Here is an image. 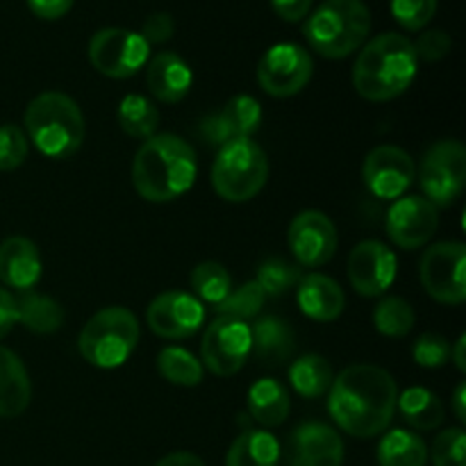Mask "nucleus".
Returning a JSON list of instances; mask_svg holds the SVG:
<instances>
[{"label": "nucleus", "mask_w": 466, "mask_h": 466, "mask_svg": "<svg viewBox=\"0 0 466 466\" xmlns=\"http://www.w3.org/2000/svg\"><path fill=\"white\" fill-rule=\"evenodd\" d=\"M253 339L250 326L228 317H217L208 326L200 344V364L218 378H230L241 371L248 360Z\"/></svg>", "instance_id": "12"}, {"label": "nucleus", "mask_w": 466, "mask_h": 466, "mask_svg": "<svg viewBox=\"0 0 466 466\" xmlns=\"http://www.w3.org/2000/svg\"><path fill=\"white\" fill-rule=\"evenodd\" d=\"M396 408L414 431H435L444 421V405L435 391L426 387H410L396 400Z\"/></svg>", "instance_id": "28"}, {"label": "nucleus", "mask_w": 466, "mask_h": 466, "mask_svg": "<svg viewBox=\"0 0 466 466\" xmlns=\"http://www.w3.org/2000/svg\"><path fill=\"white\" fill-rule=\"evenodd\" d=\"M264 300H267V294L262 291V287L255 280L244 282L239 289L230 291L226 296V300H221L218 305H214L218 317L237 319V321H248V319L258 317L259 309H262Z\"/></svg>", "instance_id": "35"}, {"label": "nucleus", "mask_w": 466, "mask_h": 466, "mask_svg": "<svg viewBox=\"0 0 466 466\" xmlns=\"http://www.w3.org/2000/svg\"><path fill=\"white\" fill-rule=\"evenodd\" d=\"M39 248L27 237H7L0 244V280L5 287L16 291L35 289L41 280Z\"/></svg>", "instance_id": "20"}, {"label": "nucleus", "mask_w": 466, "mask_h": 466, "mask_svg": "<svg viewBox=\"0 0 466 466\" xmlns=\"http://www.w3.org/2000/svg\"><path fill=\"white\" fill-rule=\"evenodd\" d=\"M139 321L127 308H103L82 328L77 350L96 369H118L139 344Z\"/></svg>", "instance_id": "6"}, {"label": "nucleus", "mask_w": 466, "mask_h": 466, "mask_svg": "<svg viewBox=\"0 0 466 466\" xmlns=\"http://www.w3.org/2000/svg\"><path fill=\"white\" fill-rule=\"evenodd\" d=\"M27 139L41 155L53 159L71 157L85 141V116L71 96L62 91L39 94L23 116Z\"/></svg>", "instance_id": "4"}, {"label": "nucleus", "mask_w": 466, "mask_h": 466, "mask_svg": "<svg viewBox=\"0 0 466 466\" xmlns=\"http://www.w3.org/2000/svg\"><path fill=\"white\" fill-rule=\"evenodd\" d=\"M391 16L403 30L419 32L432 21L437 12V0H391Z\"/></svg>", "instance_id": "37"}, {"label": "nucleus", "mask_w": 466, "mask_h": 466, "mask_svg": "<svg viewBox=\"0 0 466 466\" xmlns=\"http://www.w3.org/2000/svg\"><path fill=\"white\" fill-rule=\"evenodd\" d=\"M27 141L25 132L14 123H3L0 126V171H14L21 167L27 157Z\"/></svg>", "instance_id": "39"}, {"label": "nucleus", "mask_w": 466, "mask_h": 466, "mask_svg": "<svg viewBox=\"0 0 466 466\" xmlns=\"http://www.w3.org/2000/svg\"><path fill=\"white\" fill-rule=\"evenodd\" d=\"M89 59L94 68L114 80H127L150 59V46L139 32L126 27H103L89 41Z\"/></svg>", "instance_id": "9"}, {"label": "nucleus", "mask_w": 466, "mask_h": 466, "mask_svg": "<svg viewBox=\"0 0 466 466\" xmlns=\"http://www.w3.org/2000/svg\"><path fill=\"white\" fill-rule=\"evenodd\" d=\"M296 299H299V308L305 317L321 323L339 319L346 305V296L339 282L323 273H308L300 278L296 285Z\"/></svg>", "instance_id": "21"}, {"label": "nucleus", "mask_w": 466, "mask_h": 466, "mask_svg": "<svg viewBox=\"0 0 466 466\" xmlns=\"http://www.w3.org/2000/svg\"><path fill=\"white\" fill-rule=\"evenodd\" d=\"M419 71V59L408 36L382 32L362 46L353 66V86L373 103L399 98L410 89Z\"/></svg>", "instance_id": "3"}, {"label": "nucleus", "mask_w": 466, "mask_h": 466, "mask_svg": "<svg viewBox=\"0 0 466 466\" xmlns=\"http://www.w3.org/2000/svg\"><path fill=\"white\" fill-rule=\"evenodd\" d=\"M198 164L182 137L162 132L141 144L132 162V185L148 203H171L194 187Z\"/></svg>", "instance_id": "2"}, {"label": "nucleus", "mask_w": 466, "mask_h": 466, "mask_svg": "<svg viewBox=\"0 0 466 466\" xmlns=\"http://www.w3.org/2000/svg\"><path fill=\"white\" fill-rule=\"evenodd\" d=\"M423 198L431 200L435 208H449L466 185V148L462 141L444 139L432 144L421 159L419 171Z\"/></svg>", "instance_id": "8"}, {"label": "nucleus", "mask_w": 466, "mask_h": 466, "mask_svg": "<svg viewBox=\"0 0 466 466\" xmlns=\"http://www.w3.org/2000/svg\"><path fill=\"white\" fill-rule=\"evenodd\" d=\"M262 123V105L253 96H235L226 107L200 121V137L208 144L223 146L235 139H250Z\"/></svg>", "instance_id": "19"}, {"label": "nucleus", "mask_w": 466, "mask_h": 466, "mask_svg": "<svg viewBox=\"0 0 466 466\" xmlns=\"http://www.w3.org/2000/svg\"><path fill=\"white\" fill-rule=\"evenodd\" d=\"M380 466H426L428 446L410 431H390L378 444Z\"/></svg>", "instance_id": "29"}, {"label": "nucleus", "mask_w": 466, "mask_h": 466, "mask_svg": "<svg viewBox=\"0 0 466 466\" xmlns=\"http://www.w3.org/2000/svg\"><path fill=\"white\" fill-rule=\"evenodd\" d=\"M280 444L267 431H244L226 455V466H278Z\"/></svg>", "instance_id": "27"}, {"label": "nucleus", "mask_w": 466, "mask_h": 466, "mask_svg": "<svg viewBox=\"0 0 466 466\" xmlns=\"http://www.w3.org/2000/svg\"><path fill=\"white\" fill-rule=\"evenodd\" d=\"M312 55L294 41L271 46L258 64V82L273 98H289L300 94L312 80Z\"/></svg>", "instance_id": "10"}, {"label": "nucleus", "mask_w": 466, "mask_h": 466, "mask_svg": "<svg viewBox=\"0 0 466 466\" xmlns=\"http://www.w3.org/2000/svg\"><path fill=\"white\" fill-rule=\"evenodd\" d=\"M176 32V21L171 18V14L167 12H157L150 14L148 18L144 21V27H141L139 35L144 36L146 44H164L168 41Z\"/></svg>", "instance_id": "42"}, {"label": "nucleus", "mask_w": 466, "mask_h": 466, "mask_svg": "<svg viewBox=\"0 0 466 466\" xmlns=\"http://www.w3.org/2000/svg\"><path fill=\"white\" fill-rule=\"evenodd\" d=\"M32 400V382L16 353L0 346V417H21Z\"/></svg>", "instance_id": "23"}, {"label": "nucleus", "mask_w": 466, "mask_h": 466, "mask_svg": "<svg viewBox=\"0 0 466 466\" xmlns=\"http://www.w3.org/2000/svg\"><path fill=\"white\" fill-rule=\"evenodd\" d=\"M399 400L394 376L376 364H353L332 380L328 412L346 435L369 440L390 428Z\"/></svg>", "instance_id": "1"}, {"label": "nucleus", "mask_w": 466, "mask_h": 466, "mask_svg": "<svg viewBox=\"0 0 466 466\" xmlns=\"http://www.w3.org/2000/svg\"><path fill=\"white\" fill-rule=\"evenodd\" d=\"M414 173H417V167L412 157L399 146H378L362 164L364 185L376 198L382 200L405 196V191L412 187Z\"/></svg>", "instance_id": "16"}, {"label": "nucleus", "mask_w": 466, "mask_h": 466, "mask_svg": "<svg viewBox=\"0 0 466 466\" xmlns=\"http://www.w3.org/2000/svg\"><path fill=\"white\" fill-rule=\"evenodd\" d=\"M466 246L460 241H441L423 253L419 276L421 285L435 300L462 305L466 299Z\"/></svg>", "instance_id": "11"}, {"label": "nucleus", "mask_w": 466, "mask_h": 466, "mask_svg": "<svg viewBox=\"0 0 466 466\" xmlns=\"http://www.w3.org/2000/svg\"><path fill=\"white\" fill-rule=\"evenodd\" d=\"M16 326V300L7 289L0 287V339L12 332Z\"/></svg>", "instance_id": "45"}, {"label": "nucleus", "mask_w": 466, "mask_h": 466, "mask_svg": "<svg viewBox=\"0 0 466 466\" xmlns=\"http://www.w3.org/2000/svg\"><path fill=\"white\" fill-rule=\"evenodd\" d=\"M466 435L462 428H449L432 441V466H466L464 462Z\"/></svg>", "instance_id": "38"}, {"label": "nucleus", "mask_w": 466, "mask_h": 466, "mask_svg": "<svg viewBox=\"0 0 466 466\" xmlns=\"http://www.w3.org/2000/svg\"><path fill=\"white\" fill-rule=\"evenodd\" d=\"M289 250L300 267L317 268L330 262L337 250L335 223L319 209L296 214L287 232Z\"/></svg>", "instance_id": "14"}, {"label": "nucleus", "mask_w": 466, "mask_h": 466, "mask_svg": "<svg viewBox=\"0 0 466 466\" xmlns=\"http://www.w3.org/2000/svg\"><path fill=\"white\" fill-rule=\"evenodd\" d=\"M250 339H253V349L259 364L267 367H280L282 362L294 355L296 337L294 330L287 321L278 317H262L253 328H250Z\"/></svg>", "instance_id": "24"}, {"label": "nucleus", "mask_w": 466, "mask_h": 466, "mask_svg": "<svg viewBox=\"0 0 466 466\" xmlns=\"http://www.w3.org/2000/svg\"><path fill=\"white\" fill-rule=\"evenodd\" d=\"M289 466H341L344 441L335 428L319 421L300 423L287 441Z\"/></svg>", "instance_id": "18"}, {"label": "nucleus", "mask_w": 466, "mask_h": 466, "mask_svg": "<svg viewBox=\"0 0 466 466\" xmlns=\"http://www.w3.org/2000/svg\"><path fill=\"white\" fill-rule=\"evenodd\" d=\"M371 30V12L364 0H323L303 23L305 41L328 59H344L362 48Z\"/></svg>", "instance_id": "5"}, {"label": "nucleus", "mask_w": 466, "mask_h": 466, "mask_svg": "<svg viewBox=\"0 0 466 466\" xmlns=\"http://www.w3.org/2000/svg\"><path fill=\"white\" fill-rule=\"evenodd\" d=\"M399 259L382 241H362L349 255V280L358 294L367 299L385 294L396 280Z\"/></svg>", "instance_id": "17"}, {"label": "nucleus", "mask_w": 466, "mask_h": 466, "mask_svg": "<svg viewBox=\"0 0 466 466\" xmlns=\"http://www.w3.org/2000/svg\"><path fill=\"white\" fill-rule=\"evenodd\" d=\"M289 391L273 378H262L248 390V414L264 428L282 426L289 417Z\"/></svg>", "instance_id": "25"}, {"label": "nucleus", "mask_w": 466, "mask_h": 466, "mask_svg": "<svg viewBox=\"0 0 466 466\" xmlns=\"http://www.w3.org/2000/svg\"><path fill=\"white\" fill-rule=\"evenodd\" d=\"M414 362L423 369H440L451 360V344L437 332H426L414 341Z\"/></svg>", "instance_id": "40"}, {"label": "nucleus", "mask_w": 466, "mask_h": 466, "mask_svg": "<svg viewBox=\"0 0 466 466\" xmlns=\"http://www.w3.org/2000/svg\"><path fill=\"white\" fill-rule=\"evenodd\" d=\"M464 400H466V387L462 382V385H458V390H455V394H453V412H455V419H458L460 423L466 421Z\"/></svg>", "instance_id": "47"}, {"label": "nucleus", "mask_w": 466, "mask_h": 466, "mask_svg": "<svg viewBox=\"0 0 466 466\" xmlns=\"http://www.w3.org/2000/svg\"><path fill=\"white\" fill-rule=\"evenodd\" d=\"M16 300V323L25 326L36 335H53L62 328L64 309L55 299L44 294H36L35 289L18 291L14 296Z\"/></svg>", "instance_id": "26"}, {"label": "nucleus", "mask_w": 466, "mask_h": 466, "mask_svg": "<svg viewBox=\"0 0 466 466\" xmlns=\"http://www.w3.org/2000/svg\"><path fill=\"white\" fill-rule=\"evenodd\" d=\"M150 330L164 339H187L196 335L205 321V308L194 294L187 291H164L150 300L146 309Z\"/></svg>", "instance_id": "15"}, {"label": "nucleus", "mask_w": 466, "mask_h": 466, "mask_svg": "<svg viewBox=\"0 0 466 466\" xmlns=\"http://www.w3.org/2000/svg\"><path fill=\"white\" fill-rule=\"evenodd\" d=\"M440 226V208L423 196H400L387 212V235L399 248L426 246Z\"/></svg>", "instance_id": "13"}, {"label": "nucleus", "mask_w": 466, "mask_h": 466, "mask_svg": "<svg viewBox=\"0 0 466 466\" xmlns=\"http://www.w3.org/2000/svg\"><path fill=\"white\" fill-rule=\"evenodd\" d=\"M191 289L200 303L218 305L226 300V296L232 291V278L228 268L218 262H200L198 267L191 271Z\"/></svg>", "instance_id": "33"}, {"label": "nucleus", "mask_w": 466, "mask_h": 466, "mask_svg": "<svg viewBox=\"0 0 466 466\" xmlns=\"http://www.w3.org/2000/svg\"><path fill=\"white\" fill-rule=\"evenodd\" d=\"M300 278L303 276H300L299 264H289L280 258H271L259 264L255 282L262 287V291L267 296H280L285 291L294 289Z\"/></svg>", "instance_id": "36"}, {"label": "nucleus", "mask_w": 466, "mask_h": 466, "mask_svg": "<svg viewBox=\"0 0 466 466\" xmlns=\"http://www.w3.org/2000/svg\"><path fill=\"white\" fill-rule=\"evenodd\" d=\"M312 3L314 0H271V7L282 21L299 23L303 18H308Z\"/></svg>", "instance_id": "43"}, {"label": "nucleus", "mask_w": 466, "mask_h": 466, "mask_svg": "<svg viewBox=\"0 0 466 466\" xmlns=\"http://www.w3.org/2000/svg\"><path fill=\"white\" fill-rule=\"evenodd\" d=\"M414 309L400 296H387L373 309V326L385 337H405L414 326Z\"/></svg>", "instance_id": "34"}, {"label": "nucleus", "mask_w": 466, "mask_h": 466, "mask_svg": "<svg viewBox=\"0 0 466 466\" xmlns=\"http://www.w3.org/2000/svg\"><path fill=\"white\" fill-rule=\"evenodd\" d=\"M150 94L162 103H180L194 85V71L177 53H157L146 71Z\"/></svg>", "instance_id": "22"}, {"label": "nucleus", "mask_w": 466, "mask_h": 466, "mask_svg": "<svg viewBox=\"0 0 466 466\" xmlns=\"http://www.w3.org/2000/svg\"><path fill=\"white\" fill-rule=\"evenodd\" d=\"M464 346H466V337L460 335V339L451 346V360L455 362V367L460 371H466V360H464Z\"/></svg>", "instance_id": "48"}, {"label": "nucleus", "mask_w": 466, "mask_h": 466, "mask_svg": "<svg viewBox=\"0 0 466 466\" xmlns=\"http://www.w3.org/2000/svg\"><path fill=\"white\" fill-rule=\"evenodd\" d=\"M157 371L164 380L180 387H196L203 382L205 369L194 353L180 346H167L157 355Z\"/></svg>", "instance_id": "32"}, {"label": "nucleus", "mask_w": 466, "mask_h": 466, "mask_svg": "<svg viewBox=\"0 0 466 466\" xmlns=\"http://www.w3.org/2000/svg\"><path fill=\"white\" fill-rule=\"evenodd\" d=\"M332 380V367L326 358L317 353H308L291 362L289 367V382L303 399H319L330 390Z\"/></svg>", "instance_id": "30"}, {"label": "nucleus", "mask_w": 466, "mask_h": 466, "mask_svg": "<svg viewBox=\"0 0 466 466\" xmlns=\"http://www.w3.org/2000/svg\"><path fill=\"white\" fill-rule=\"evenodd\" d=\"M118 123H121L126 135L146 141L157 135L159 112L153 100H148L146 96L127 94L118 103Z\"/></svg>", "instance_id": "31"}, {"label": "nucleus", "mask_w": 466, "mask_h": 466, "mask_svg": "<svg viewBox=\"0 0 466 466\" xmlns=\"http://www.w3.org/2000/svg\"><path fill=\"white\" fill-rule=\"evenodd\" d=\"M412 46L419 62H440L451 53V36L444 30H428Z\"/></svg>", "instance_id": "41"}, {"label": "nucleus", "mask_w": 466, "mask_h": 466, "mask_svg": "<svg viewBox=\"0 0 466 466\" xmlns=\"http://www.w3.org/2000/svg\"><path fill=\"white\" fill-rule=\"evenodd\" d=\"M268 157L253 139H235L218 146L212 167V187L228 203H246L264 189Z\"/></svg>", "instance_id": "7"}, {"label": "nucleus", "mask_w": 466, "mask_h": 466, "mask_svg": "<svg viewBox=\"0 0 466 466\" xmlns=\"http://www.w3.org/2000/svg\"><path fill=\"white\" fill-rule=\"evenodd\" d=\"M155 466H205V464L198 455L187 453V451H177V453H168L167 458L159 460Z\"/></svg>", "instance_id": "46"}, {"label": "nucleus", "mask_w": 466, "mask_h": 466, "mask_svg": "<svg viewBox=\"0 0 466 466\" xmlns=\"http://www.w3.org/2000/svg\"><path fill=\"white\" fill-rule=\"evenodd\" d=\"M27 7L44 21H57L71 12L73 0H27Z\"/></svg>", "instance_id": "44"}]
</instances>
